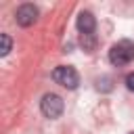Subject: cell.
<instances>
[{"mask_svg": "<svg viewBox=\"0 0 134 134\" xmlns=\"http://www.w3.org/2000/svg\"><path fill=\"white\" fill-rule=\"evenodd\" d=\"M96 84H98V90H100V88H103V90H111V77H103V80L98 77Z\"/></svg>", "mask_w": 134, "mask_h": 134, "instance_id": "ba28073f", "label": "cell"}, {"mask_svg": "<svg viewBox=\"0 0 134 134\" xmlns=\"http://www.w3.org/2000/svg\"><path fill=\"white\" fill-rule=\"evenodd\" d=\"M109 61L115 67H124L134 61V42L132 40H119L109 50Z\"/></svg>", "mask_w": 134, "mask_h": 134, "instance_id": "6da1fadb", "label": "cell"}, {"mask_svg": "<svg viewBox=\"0 0 134 134\" xmlns=\"http://www.w3.org/2000/svg\"><path fill=\"white\" fill-rule=\"evenodd\" d=\"M52 80H54L59 86L67 88V90H75V88L80 86V73H77L71 65H59V67H54Z\"/></svg>", "mask_w": 134, "mask_h": 134, "instance_id": "7a4b0ae2", "label": "cell"}, {"mask_svg": "<svg viewBox=\"0 0 134 134\" xmlns=\"http://www.w3.org/2000/svg\"><path fill=\"white\" fill-rule=\"evenodd\" d=\"M40 109H42V113H44L46 117L57 119V117H61V113H63V109H65V103H63V98H61L59 94L48 92V94H44V96H42Z\"/></svg>", "mask_w": 134, "mask_h": 134, "instance_id": "3957f363", "label": "cell"}, {"mask_svg": "<svg viewBox=\"0 0 134 134\" xmlns=\"http://www.w3.org/2000/svg\"><path fill=\"white\" fill-rule=\"evenodd\" d=\"M132 134H134V132H132Z\"/></svg>", "mask_w": 134, "mask_h": 134, "instance_id": "30bf717a", "label": "cell"}, {"mask_svg": "<svg viewBox=\"0 0 134 134\" xmlns=\"http://www.w3.org/2000/svg\"><path fill=\"white\" fill-rule=\"evenodd\" d=\"M80 44L84 46V50L92 52L94 46H96V38H94V34H80Z\"/></svg>", "mask_w": 134, "mask_h": 134, "instance_id": "8992f818", "label": "cell"}, {"mask_svg": "<svg viewBox=\"0 0 134 134\" xmlns=\"http://www.w3.org/2000/svg\"><path fill=\"white\" fill-rule=\"evenodd\" d=\"M75 25H77L80 34H94V29H96V19H94V15H92V13L82 10V13L77 15Z\"/></svg>", "mask_w": 134, "mask_h": 134, "instance_id": "5b68a950", "label": "cell"}, {"mask_svg": "<svg viewBox=\"0 0 134 134\" xmlns=\"http://www.w3.org/2000/svg\"><path fill=\"white\" fill-rule=\"evenodd\" d=\"M0 40H2L0 54H2V57H6V54L10 52V48H13V40H10V36H8V34H0Z\"/></svg>", "mask_w": 134, "mask_h": 134, "instance_id": "52a82bcc", "label": "cell"}, {"mask_svg": "<svg viewBox=\"0 0 134 134\" xmlns=\"http://www.w3.org/2000/svg\"><path fill=\"white\" fill-rule=\"evenodd\" d=\"M38 6L36 4H31V2H23V4H19L17 6V10H15V21H17V25H21V27H29V25H34L36 21H38Z\"/></svg>", "mask_w": 134, "mask_h": 134, "instance_id": "277c9868", "label": "cell"}, {"mask_svg": "<svg viewBox=\"0 0 134 134\" xmlns=\"http://www.w3.org/2000/svg\"><path fill=\"white\" fill-rule=\"evenodd\" d=\"M126 88H128L130 92H134V71L126 75Z\"/></svg>", "mask_w": 134, "mask_h": 134, "instance_id": "9c48e42d", "label": "cell"}]
</instances>
